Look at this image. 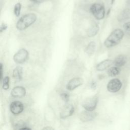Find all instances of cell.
Here are the masks:
<instances>
[{"mask_svg": "<svg viewBox=\"0 0 130 130\" xmlns=\"http://www.w3.org/2000/svg\"><path fill=\"white\" fill-rule=\"evenodd\" d=\"M124 36V32L121 29H115L104 41V46L107 48L113 47L118 44Z\"/></svg>", "mask_w": 130, "mask_h": 130, "instance_id": "1", "label": "cell"}, {"mask_svg": "<svg viewBox=\"0 0 130 130\" xmlns=\"http://www.w3.org/2000/svg\"><path fill=\"white\" fill-rule=\"evenodd\" d=\"M36 19L37 16L35 14H25L18 19L16 24V27L19 30H23L32 25Z\"/></svg>", "mask_w": 130, "mask_h": 130, "instance_id": "2", "label": "cell"}, {"mask_svg": "<svg viewBox=\"0 0 130 130\" xmlns=\"http://www.w3.org/2000/svg\"><path fill=\"white\" fill-rule=\"evenodd\" d=\"M98 103V96L93 95L85 99L82 103V106L86 111L93 112L95 109Z\"/></svg>", "mask_w": 130, "mask_h": 130, "instance_id": "3", "label": "cell"}, {"mask_svg": "<svg viewBox=\"0 0 130 130\" xmlns=\"http://www.w3.org/2000/svg\"><path fill=\"white\" fill-rule=\"evenodd\" d=\"M90 10L92 15L96 19L101 20L104 18L105 15V8L101 4H93L91 6Z\"/></svg>", "mask_w": 130, "mask_h": 130, "instance_id": "4", "label": "cell"}, {"mask_svg": "<svg viewBox=\"0 0 130 130\" xmlns=\"http://www.w3.org/2000/svg\"><path fill=\"white\" fill-rule=\"evenodd\" d=\"M28 51L25 49H21L14 54L13 60L16 63L22 64L28 59Z\"/></svg>", "mask_w": 130, "mask_h": 130, "instance_id": "5", "label": "cell"}, {"mask_svg": "<svg viewBox=\"0 0 130 130\" xmlns=\"http://www.w3.org/2000/svg\"><path fill=\"white\" fill-rule=\"evenodd\" d=\"M122 87V83L120 80L117 78H114L111 80L107 85L108 90L111 92H118Z\"/></svg>", "mask_w": 130, "mask_h": 130, "instance_id": "6", "label": "cell"}, {"mask_svg": "<svg viewBox=\"0 0 130 130\" xmlns=\"http://www.w3.org/2000/svg\"><path fill=\"white\" fill-rule=\"evenodd\" d=\"M24 109L23 104L18 101H15L11 103L10 106V110L11 113L14 115H18L22 112Z\"/></svg>", "mask_w": 130, "mask_h": 130, "instance_id": "7", "label": "cell"}, {"mask_svg": "<svg viewBox=\"0 0 130 130\" xmlns=\"http://www.w3.org/2000/svg\"><path fill=\"white\" fill-rule=\"evenodd\" d=\"M83 82L82 78L76 77L70 80L66 85V88L69 90H73L78 87L81 86Z\"/></svg>", "mask_w": 130, "mask_h": 130, "instance_id": "8", "label": "cell"}, {"mask_svg": "<svg viewBox=\"0 0 130 130\" xmlns=\"http://www.w3.org/2000/svg\"><path fill=\"white\" fill-rule=\"evenodd\" d=\"M97 114L94 112L88 111H83L79 114V119L82 122H89L93 120L96 116Z\"/></svg>", "mask_w": 130, "mask_h": 130, "instance_id": "9", "label": "cell"}, {"mask_svg": "<svg viewBox=\"0 0 130 130\" xmlns=\"http://www.w3.org/2000/svg\"><path fill=\"white\" fill-rule=\"evenodd\" d=\"M26 94L25 88L21 86H18L14 87L11 92V95L14 98H21L25 96Z\"/></svg>", "mask_w": 130, "mask_h": 130, "instance_id": "10", "label": "cell"}, {"mask_svg": "<svg viewBox=\"0 0 130 130\" xmlns=\"http://www.w3.org/2000/svg\"><path fill=\"white\" fill-rule=\"evenodd\" d=\"M75 111L74 107L73 105H69L65 106L60 113V118H66L72 115Z\"/></svg>", "mask_w": 130, "mask_h": 130, "instance_id": "11", "label": "cell"}, {"mask_svg": "<svg viewBox=\"0 0 130 130\" xmlns=\"http://www.w3.org/2000/svg\"><path fill=\"white\" fill-rule=\"evenodd\" d=\"M126 62H127L126 56L124 55L120 54L117 56L115 58L113 61V64L115 65V66L119 68L125 65Z\"/></svg>", "mask_w": 130, "mask_h": 130, "instance_id": "12", "label": "cell"}, {"mask_svg": "<svg viewBox=\"0 0 130 130\" xmlns=\"http://www.w3.org/2000/svg\"><path fill=\"white\" fill-rule=\"evenodd\" d=\"M112 64H113V61L111 59H107L100 62L96 66V68L99 71H103L109 68Z\"/></svg>", "mask_w": 130, "mask_h": 130, "instance_id": "13", "label": "cell"}, {"mask_svg": "<svg viewBox=\"0 0 130 130\" xmlns=\"http://www.w3.org/2000/svg\"><path fill=\"white\" fill-rule=\"evenodd\" d=\"M130 18V9H125L122 10L118 15L117 20L119 22L127 20Z\"/></svg>", "mask_w": 130, "mask_h": 130, "instance_id": "14", "label": "cell"}, {"mask_svg": "<svg viewBox=\"0 0 130 130\" xmlns=\"http://www.w3.org/2000/svg\"><path fill=\"white\" fill-rule=\"evenodd\" d=\"M22 73H23L22 68L20 66L17 67L14 69L13 71V77L16 81H19L22 79Z\"/></svg>", "mask_w": 130, "mask_h": 130, "instance_id": "15", "label": "cell"}, {"mask_svg": "<svg viewBox=\"0 0 130 130\" xmlns=\"http://www.w3.org/2000/svg\"><path fill=\"white\" fill-rule=\"evenodd\" d=\"M120 72V69L119 67L114 66L110 67L107 71L108 75L110 77H115L118 75Z\"/></svg>", "mask_w": 130, "mask_h": 130, "instance_id": "16", "label": "cell"}, {"mask_svg": "<svg viewBox=\"0 0 130 130\" xmlns=\"http://www.w3.org/2000/svg\"><path fill=\"white\" fill-rule=\"evenodd\" d=\"M95 43L94 42H90L88 45L87 46L86 49H85V51L89 55H91L93 54L94 52V51L95 50Z\"/></svg>", "mask_w": 130, "mask_h": 130, "instance_id": "17", "label": "cell"}, {"mask_svg": "<svg viewBox=\"0 0 130 130\" xmlns=\"http://www.w3.org/2000/svg\"><path fill=\"white\" fill-rule=\"evenodd\" d=\"M99 30L98 25L95 24L91 26L87 31V35L88 37H93L96 35Z\"/></svg>", "mask_w": 130, "mask_h": 130, "instance_id": "18", "label": "cell"}, {"mask_svg": "<svg viewBox=\"0 0 130 130\" xmlns=\"http://www.w3.org/2000/svg\"><path fill=\"white\" fill-rule=\"evenodd\" d=\"M9 83H10V78L9 76H6L4 78L3 81V89L4 90H7L9 88Z\"/></svg>", "mask_w": 130, "mask_h": 130, "instance_id": "19", "label": "cell"}, {"mask_svg": "<svg viewBox=\"0 0 130 130\" xmlns=\"http://www.w3.org/2000/svg\"><path fill=\"white\" fill-rule=\"evenodd\" d=\"M21 4L19 3H17V4H15L14 6V14L17 17L19 16L20 14V11H21Z\"/></svg>", "mask_w": 130, "mask_h": 130, "instance_id": "20", "label": "cell"}, {"mask_svg": "<svg viewBox=\"0 0 130 130\" xmlns=\"http://www.w3.org/2000/svg\"><path fill=\"white\" fill-rule=\"evenodd\" d=\"M60 96L61 99L65 102H68L69 100L70 95L68 93H66V92L62 93L60 94Z\"/></svg>", "mask_w": 130, "mask_h": 130, "instance_id": "21", "label": "cell"}, {"mask_svg": "<svg viewBox=\"0 0 130 130\" xmlns=\"http://www.w3.org/2000/svg\"><path fill=\"white\" fill-rule=\"evenodd\" d=\"M123 28L126 31H130V21L126 22L124 24Z\"/></svg>", "mask_w": 130, "mask_h": 130, "instance_id": "22", "label": "cell"}, {"mask_svg": "<svg viewBox=\"0 0 130 130\" xmlns=\"http://www.w3.org/2000/svg\"><path fill=\"white\" fill-rule=\"evenodd\" d=\"M7 27H8V25L6 23H5L4 22L2 23L0 26V32H2L3 31L6 30Z\"/></svg>", "mask_w": 130, "mask_h": 130, "instance_id": "23", "label": "cell"}, {"mask_svg": "<svg viewBox=\"0 0 130 130\" xmlns=\"http://www.w3.org/2000/svg\"><path fill=\"white\" fill-rule=\"evenodd\" d=\"M30 1L35 3H41L43 2L45 0H30Z\"/></svg>", "mask_w": 130, "mask_h": 130, "instance_id": "24", "label": "cell"}, {"mask_svg": "<svg viewBox=\"0 0 130 130\" xmlns=\"http://www.w3.org/2000/svg\"><path fill=\"white\" fill-rule=\"evenodd\" d=\"M42 130H54V129H53V128H52L50 126H47L43 128Z\"/></svg>", "mask_w": 130, "mask_h": 130, "instance_id": "25", "label": "cell"}, {"mask_svg": "<svg viewBox=\"0 0 130 130\" xmlns=\"http://www.w3.org/2000/svg\"><path fill=\"white\" fill-rule=\"evenodd\" d=\"M96 86V85L95 82H93L91 84V88H92L94 89V88H95Z\"/></svg>", "mask_w": 130, "mask_h": 130, "instance_id": "26", "label": "cell"}, {"mask_svg": "<svg viewBox=\"0 0 130 130\" xmlns=\"http://www.w3.org/2000/svg\"><path fill=\"white\" fill-rule=\"evenodd\" d=\"M19 130H31L30 128L29 127H22Z\"/></svg>", "mask_w": 130, "mask_h": 130, "instance_id": "27", "label": "cell"}, {"mask_svg": "<svg viewBox=\"0 0 130 130\" xmlns=\"http://www.w3.org/2000/svg\"><path fill=\"white\" fill-rule=\"evenodd\" d=\"M111 2H112V4H113L114 3V0H112Z\"/></svg>", "mask_w": 130, "mask_h": 130, "instance_id": "28", "label": "cell"}, {"mask_svg": "<svg viewBox=\"0 0 130 130\" xmlns=\"http://www.w3.org/2000/svg\"><path fill=\"white\" fill-rule=\"evenodd\" d=\"M128 1V3H129V4H130V0H127Z\"/></svg>", "mask_w": 130, "mask_h": 130, "instance_id": "29", "label": "cell"}]
</instances>
